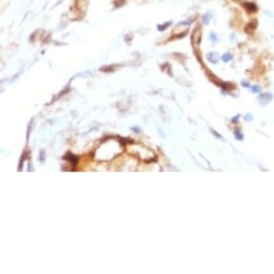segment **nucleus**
I'll list each match as a JSON object with an SVG mask.
<instances>
[{"label": "nucleus", "mask_w": 274, "mask_h": 274, "mask_svg": "<svg viewBox=\"0 0 274 274\" xmlns=\"http://www.w3.org/2000/svg\"><path fill=\"white\" fill-rule=\"evenodd\" d=\"M223 58H224V60H225V61H227L228 59H231V56H230V55H225Z\"/></svg>", "instance_id": "2"}, {"label": "nucleus", "mask_w": 274, "mask_h": 274, "mask_svg": "<svg viewBox=\"0 0 274 274\" xmlns=\"http://www.w3.org/2000/svg\"><path fill=\"white\" fill-rule=\"evenodd\" d=\"M245 5H246V9H248V11H250V12H255V11H257V7H256V4L255 3H250V2H248V3H246Z\"/></svg>", "instance_id": "1"}]
</instances>
